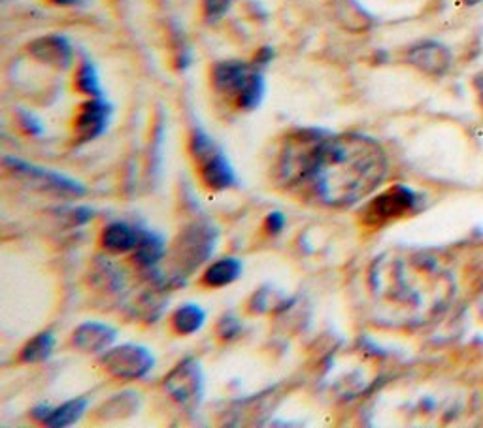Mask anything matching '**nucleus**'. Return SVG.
I'll return each mask as SVG.
<instances>
[{
	"label": "nucleus",
	"mask_w": 483,
	"mask_h": 428,
	"mask_svg": "<svg viewBox=\"0 0 483 428\" xmlns=\"http://www.w3.org/2000/svg\"><path fill=\"white\" fill-rule=\"evenodd\" d=\"M387 174V157L365 134L297 132L287 138L276 167L278 187L308 204L348 208L372 195Z\"/></svg>",
	"instance_id": "nucleus-1"
},
{
	"label": "nucleus",
	"mask_w": 483,
	"mask_h": 428,
	"mask_svg": "<svg viewBox=\"0 0 483 428\" xmlns=\"http://www.w3.org/2000/svg\"><path fill=\"white\" fill-rule=\"evenodd\" d=\"M374 291L393 305L395 317L423 324L442 314L455 295V279L438 259L425 253L384 257L374 270Z\"/></svg>",
	"instance_id": "nucleus-2"
},
{
	"label": "nucleus",
	"mask_w": 483,
	"mask_h": 428,
	"mask_svg": "<svg viewBox=\"0 0 483 428\" xmlns=\"http://www.w3.org/2000/svg\"><path fill=\"white\" fill-rule=\"evenodd\" d=\"M100 364L104 370L117 379H140L153 369L155 359L144 345L125 343L104 351Z\"/></svg>",
	"instance_id": "nucleus-3"
},
{
	"label": "nucleus",
	"mask_w": 483,
	"mask_h": 428,
	"mask_svg": "<svg viewBox=\"0 0 483 428\" xmlns=\"http://www.w3.org/2000/svg\"><path fill=\"white\" fill-rule=\"evenodd\" d=\"M419 196L404 187V186H395L387 189L385 193L374 196L363 212V221L370 227H382L387 223L401 219L413 212L417 208Z\"/></svg>",
	"instance_id": "nucleus-4"
},
{
	"label": "nucleus",
	"mask_w": 483,
	"mask_h": 428,
	"mask_svg": "<svg viewBox=\"0 0 483 428\" xmlns=\"http://www.w3.org/2000/svg\"><path fill=\"white\" fill-rule=\"evenodd\" d=\"M5 167L14 172L15 176L27 179L31 186L38 191H44V193H53V195H60V196H81L86 195V187L78 183L72 178H67L62 174L46 170V168H40L31 165L27 160H21L17 157H6L5 159Z\"/></svg>",
	"instance_id": "nucleus-5"
},
{
	"label": "nucleus",
	"mask_w": 483,
	"mask_h": 428,
	"mask_svg": "<svg viewBox=\"0 0 483 428\" xmlns=\"http://www.w3.org/2000/svg\"><path fill=\"white\" fill-rule=\"evenodd\" d=\"M164 389L176 402L191 405L202 393V372L200 364L195 359H185L166 376Z\"/></svg>",
	"instance_id": "nucleus-6"
},
{
	"label": "nucleus",
	"mask_w": 483,
	"mask_h": 428,
	"mask_svg": "<svg viewBox=\"0 0 483 428\" xmlns=\"http://www.w3.org/2000/svg\"><path fill=\"white\" fill-rule=\"evenodd\" d=\"M214 234L209 229L193 227L185 231L178 243L174 255H178V272H191L195 267H200L202 260L214 251Z\"/></svg>",
	"instance_id": "nucleus-7"
},
{
	"label": "nucleus",
	"mask_w": 483,
	"mask_h": 428,
	"mask_svg": "<svg viewBox=\"0 0 483 428\" xmlns=\"http://www.w3.org/2000/svg\"><path fill=\"white\" fill-rule=\"evenodd\" d=\"M257 70L259 68L254 63L247 65L242 60H221L212 68V86L219 95L235 102Z\"/></svg>",
	"instance_id": "nucleus-8"
},
{
	"label": "nucleus",
	"mask_w": 483,
	"mask_h": 428,
	"mask_svg": "<svg viewBox=\"0 0 483 428\" xmlns=\"http://www.w3.org/2000/svg\"><path fill=\"white\" fill-rule=\"evenodd\" d=\"M112 106L107 100L89 98L79 106L74 119V132L79 141H91L98 138L108 127Z\"/></svg>",
	"instance_id": "nucleus-9"
},
{
	"label": "nucleus",
	"mask_w": 483,
	"mask_h": 428,
	"mask_svg": "<svg viewBox=\"0 0 483 428\" xmlns=\"http://www.w3.org/2000/svg\"><path fill=\"white\" fill-rule=\"evenodd\" d=\"M29 53L38 63H44L57 70H67L74 60L70 42L65 36L59 34H48L33 40L29 44Z\"/></svg>",
	"instance_id": "nucleus-10"
},
{
	"label": "nucleus",
	"mask_w": 483,
	"mask_h": 428,
	"mask_svg": "<svg viewBox=\"0 0 483 428\" xmlns=\"http://www.w3.org/2000/svg\"><path fill=\"white\" fill-rule=\"evenodd\" d=\"M406 60L412 67H415L417 70H422L429 76H442L444 72H448L451 65V55L442 44L423 42V44L413 46L408 51Z\"/></svg>",
	"instance_id": "nucleus-11"
},
{
	"label": "nucleus",
	"mask_w": 483,
	"mask_h": 428,
	"mask_svg": "<svg viewBox=\"0 0 483 428\" xmlns=\"http://www.w3.org/2000/svg\"><path fill=\"white\" fill-rule=\"evenodd\" d=\"M117 340V332L104 323L88 321L79 324V327L72 334L74 348L86 353H102L110 350L114 341Z\"/></svg>",
	"instance_id": "nucleus-12"
},
{
	"label": "nucleus",
	"mask_w": 483,
	"mask_h": 428,
	"mask_svg": "<svg viewBox=\"0 0 483 428\" xmlns=\"http://www.w3.org/2000/svg\"><path fill=\"white\" fill-rule=\"evenodd\" d=\"M199 168H200V179L209 191L221 193L230 189L237 183L235 170L230 167L228 159L221 150L216 151L209 159H206L204 162H200Z\"/></svg>",
	"instance_id": "nucleus-13"
},
{
	"label": "nucleus",
	"mask_w": 483,
	"mask_h": 428,
	"mask_svg": "<svg viewBox=\"0 0 483 428\" xmlns=\"http://www.w3.org/2000/svg\"><path fill=\"white\" fill-rule=\"evenodd\" d=\"M138 229L127 225V223H112L100 234L102 248L110 253H129L135 251L140 240Z\"/></svg>",
	"instance_id": "nucleus-14"
},
{
	"label": "nucleus",
	"mask_w": 483,
	"mask_h": 428,
	"mask_svg": "<svg viewBox=\"0 0 483 428\" xmlns=\"http://www.w3.org/2000/svg\"><path fill=\"white\" fill-rule=\"evenodd\" d=\"M133 253H135V262L138 264V267L144 270H150V269H155L163 260V257L166 255V243L159 234L150 232V231H142L140 240Z\"/></svg>",
	"instance_id": "nucleus-15"
},
{
	"label": "nucleus",
	"mask_w": 483,
	"mask_h": 428,
	"mask_svg": "<svg viewBox=\"0 0 483 428\" xmlns=\"http://www.w3.org/2000/svg\"><path fill=\"white\" fill-rule=\"evenodd\" d=\"M242 262L235 257H225L209 264L208 270L202 274V283L206 287H227V285L235 283L242 276Z\"/></svg>",
	"instance_id": "nucleus-16"
},
{
	"label": "nucleus",
	"mask_w": 483,
	"mask_h": 428,
	"mask_svg": "<svg viewBox=\"0 0 483 428\" xmlns=\"http://www.w3.org/2000/svg\"><path fill=\"white\" fill-rule=\"evenodd\" d=\"M206 323V312L197 304H183L172 315V331L180 336H191L199 332Z\"/></svg>",
	"instance_id": "nucleus-17"
},
{
	"label": "nucleus",
	"mask_w": 483,
	"mask_h": 428,
	"mask_svg": "<svg viewBox=\"0 0 483 428\" xmlns=\"http://www.w3.org/2000/svg\"><path fill=\"white\" fill-rule=\"evenodd\" d=\"M88 400L86 398H74L67 404H62L59 407H53V412L50 414V417L46 419L44 424L53 426V428H65V426H72L76 424L81 415L86 414L88 410Z\"/></svg>",
	"instance_id": "nucleus-18"
},
{
	"label": "nucleus",
	"mask_w": 483,
	"mask_h": 428,
	"mask_svg": "<svg viewBox=\"0 0 483 428\" xmlns=\"http://www.w3.org/2000/svg\"><path fill=\"white\" fill-rule=\"evenodd\" d=\"M53 350H55V336L51 332H40L23 345V350H21L19 353V359L25 364L42 362L51 357Z\"/></svg>",
	"instance_id": "nucleus-19"
},
{
	"label": "nucleus",
	"mask_w": 483,
	"mask_h": 428,
	"mask_svg": "<svg viewBox=\"0 0 483 428\" xmlns=\"http://www.w3.org/2000/svg\"><path fill=\"white\" fill-rule=\"evenodd\" d=\"M263 96H265V79H263V74L257 70L254 74V77L247 81V86L242 89V93L235 98L233 105L238 110L251 112V110H255L261 105Z\"/></svg>",
	"instance_id": "nucleus-20"
},
{
	"label": "nucleus",
	"mask_w": 483,
	"mask_h": 428,
	"mask_svg": "<svg viewBox=\"0 0 483 428\" xmlns=\"http://www.w3.org/2000/svg\"><path fill=\"white\" fill-rule=\"evenodd\" d=\"M74 87L78 89V93L86 95L89 98H100L102 96L98 74H97L95 67L89 63V60H86V63H81L78 67L76 76H74Z\"/></svg>",
	"instance_id": "nucleus-21"
},
{
	"label": "nucleus",
	"mask_w": 483,
	"mask_h": 428,
	"mask_svg": "<svg viewBox=\"0 0 483 428\" xmlns=\"http://www.w3.org/2000/svg\"><path fill=\"white\" fill-rule=\"evenodd\" d=\"M218 338L223 341H233L242 334V323L233 315H223L216 324Z\"/></svg>",
	"instance_id": "nucleus-22"
},
{
	"label": "nucleus",
	"mask_w": 483,
	"mask_h": 428,
	"mask_svg": "<svg viewBox=\"0 0 483 428\" xmlns=\"http://www.w3.org/2000/svg\"><path fill=\"white\" fill-rule=\"evenodd\" d=\"M230 8V0H204L202 12L208 22H218Z\"/></svg>",
	"instance_id": "nucleus-23"
},
{
	"label": "nucleus",
	"mask_w": 483,
	"mask_h": 428,
	"mask_svg": "<svg viewBox=\"0 0 483 428\" xmlns=\"http://www.w3.org/2000/svg\"><path fill=\"white\" fill-rule=\"evenodd\" d=\"M17 121H19V127H21V131H23L25 134H29V136H40L42 132H44V127H42V123H40V121L33 115V114H29V112H17Z\"/></svg>",
	"instance_id": "nucleus-24"
},
{
	"label": "nucleus",
	"mask_w": 483,
	"mask_h": 428,
	"mask_svg": "<svg viewBox=\"0 0 483 428\" xmlns=\"http://www.w3.org/2000/svg\"><path fill=\"white\" fill-rule=\"evenodd\" d=\"M272 295L268 289H261L254 298L249 300V310L255 314H266L272 310Z\"/></svg>",
	"instance_id": "nucleus-25"
},
{
	"label": "nucleus",
	"mask_w": 483,
	"mask_h": 428,
	"mask_svg": "<svg viewBox=\"0 0 483 428\" xmlns=\"http://www.w3.org/2000/svg\"><path fill=\"white\" fill-rule=\"evenodd\" d=\"M285 229V215L280 212H272L265 219V231L270 236H278Z\"/></svg>",
	"instance_id": "nucleus-26"
},
{
	"label": "nucleus",
	"mask_w": 483,
	"mask_h": 428,
	"mask_svg": "<svg viewBox=\"0 0 483 428\" xmlns=\"http://www.w3.org/2000/svg\"><path fill=\"white\" fill-rule=\"evenodd\" d=\"M272 59H274V50L268 48V46H265V48H261V50L255 53V57H254V65H255L257 68H265L268 63H272Z\"/></svg>",
	"instance_id": "nucleus-27"
},
{
	"label": "nucleus",
	"mask_w": 483,
	"mask_h": 428,
	"mask_svg": "<svg viewBox=\"0 0 483 428\" xmlns=\"http://www.w3.org/2000/svg\"><path fill=\"white\" fill-rule=\"evenodd\" d=\"M93 215H95V212H93V208H88V206H83V208H76L74 210V223H76V225H86V223L88 221H91L93 219Z\"/></svg>",
	"instance_id": "nucleus-28"
},
{
	"label": "nucleus",
	"mask_w": 483,
	"mask_h": 428,
	"mask_svg": "<svg viewBox=\"0 0 483 428\" xmlns=\"http://www.w3.org/2000/svg\"><path fill=\"white\" fill-rule=\"evenodd\" d=\"M53 412V407L48 405V404H42V405H36L33 410V417L40 423H46V419L50 417V414Z\"/></svg>",
	"instance_id": "nucleus-29"
},
{
	"label": "nucleus",
	"mask_w": 483,
	"mask_h": 428,
	"mask_svg": "<svg viewBox=\"0 0 483 428\" xmlns=\"http://www.w3.org/2000/svg\"><path fill=\"white\" fill-rule=\"evenodd\" d=\"M476 89H478V95H479V102H481V106H483V74L476 77Z\"/></svg>",
	"instance_id": "nucleus-30"
},
{
	"label": "nucleus",
	"mask_w": 483,
	"mask_h": 428,
	"mask_svg": "<svg viewBox=\"0 0 483 428\" xmlns=\"http://www.w3.org/2000/svg\"><path fill=\"white\" fill-rule=\"evenodd\" d=\"M48 3L53 6H72L78 3V0H48Z\"/></svg>",
	"instance_id": "nucleus-31"
},
{
	"label": "nucleus",
	"mask_w": 483,
	"mask_h": 428,
	"mask_svg": "<svg viewBox=\"0 0 483 428\" xmlns=\"http://www.w3.org/2000/svg\"><path fill=\"white\" fill-rule=\"evenodd\" d=\"M463 3H465V5H470V6H472V5H478V3H479V0H463Z\"/></svg>",
	"instance_id": "nucleus-32"
},
{
	"label": "nucleus",
	"mask_w": 483,
	"mask_h": 428,
	"mask_svg": "<svg viewBox=\"0 0 483 428\" xmlns=\"http://www.w3.org/2000/svg\"><path fill=\"white\" fill-rule=\"evenodd\" d=\"M479 310H481V315H483V295H481V300H479Z\"/></svg>",
	"instance_id": "nucleus-33"
}]
</instances>
